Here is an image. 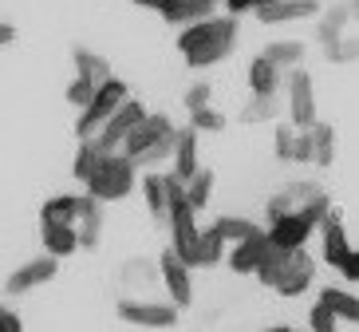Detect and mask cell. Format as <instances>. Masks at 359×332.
Listing matches in <instances>:
<instances>
[{"mask_svg": "<svg viewBox=\"0 0 359 332\" xmlns=\"http://www.w3.org/2000/svg\"><path fill=\"white\" fill-rule=\"evenodd\" d=\"M237 40H241L237 16H210V20L190 24L178 32V55L186 67L205 72V67H217L222 60H229Z\"/></svg>", "mask_w": 359, "mask_h": 332, "instance_id": "obj_1", "label": "cell"}, {"mask_svg": "<svg viewBox=\"0 0 359 332\" xmlns=\"http://www.w3.org/2000/svg\"><path fill=\"white\" fill-rule=\"evenodd\" d=\"M257 281L264 289L280 293V297H304L316 281V258L308 249H276L269 253L261 269H257Z\"/></svg>", "mask_w": 359, "mask_h": 332, "instance_id": "obj_2", "label": "cell"}, {"mask_svg": "<svg viewBox=\"0 0 359 332\" xmlns=\"http://www.w3.org/2000/svg\"><path fill=\"white\" fill-rule=\"evenodd\" d=\"M178 135H182V127H174V119L162 115V111H150L147 123H142V127H138L135 135L127 139L123 154H127V159L135 162L138 171H142V166H158V162L174 159Z\"/></svg>", "mask_w": 359, "mask_h": 332, "instance_id": "obj_3", "label": "cell"}, {"mask_svg": "<svg viewBox=\"0 0 359 332\" xmlns=\"http://www.w3.org/2000/svg\"><path fill=\"white\" fill-rule=\"evenodd\" d=\"M83 186H87V194L99 198L103 206L123 202V198H130L135 186H138V166L123 154V150H103L99 166L91 171V178H87Z\"/></svg>", "mask_w": 359, "mask_h": 332, "instance_id": "obj_4", "label": "cell"}, {"mask_svg": "<svg viewBox=\"0 0 359 332\" xmlns=\"http://www.w3.org/2000/svg\"><path fill=\"white\" fill-rule=\"evenodd\" d=\"M130 99V87H127V79H107L103 87H99V95L87 103L83 111H79V119H75V135H79V142H91L99 135V131L111 123V119L118 115V107Z\"/></svg>", "mask_w": 359, "mask_h": 332, "instance_id": "obj_5", "label": "cell"}, {"mask_svg": "<svg viewBox=\"0 0 359 332\" xmlns=\"http://www.w3.org/2000/svg\"><path fill=\"white\" fill-rule=\"evenodd\" d=\"M336 206L332 202H320L312 206V210H300V214H285L276 218V222H269V237H273L276 249H304L308 237L320 234V225H324V218L332 214Z\"/></svg>", "mask_w": 359, "mask_h": 332, "instance_id": "obj_6", "label": "cell"}, {"mask_svg": "<svg viewBox=\"0 0 359 332\" xmlns=\"http://www.w3.org/2000/svg\"><path fill=\"white\" fill-rule=\"evenodd\" d=\"M178 305L170 300H147V297H123L115 305V317L123 324H135V328H170L178 321Z\"/></svg>", "mask_w": 359, "mask_h": 332, "instance_id": "obj_7", "label": "cell"}, {"mask_svg": "<svg viewBox=\"0 0 359 332\" xmlns=\"http://www.w3.org/2000/svg\"><path fill=\"white\" fill-rule=\"evenodd\" d=\"M285 95H288V123L300 131H312L320 123L316 115V84L304 67L288 72V84H285Z\"/></svg>", "mask_w": 359, "mask_h": 332, "instance_id": "obj_8", "label": "cell"}, {"mask_svg": "<svg viewBox=\"0 0 359 332\" xmlns=\"http://www.w3.org/2000/svg\"><path fill=\"white\" fill-rule=\"evenodd\" d=\"M320 202H332L324 194V186L320 182H308V178H300V182H288V186H280V190L269 198V222H276V218H285V214H300V210H312V206H320Z\"/></svg>", "mask_w": 359, "mask_h": 332, "instance_id": "obj_9", "label": "cell"}, {"mask_svg": "<svg viewBox=\"0 0 359 332\" xmlns=\"http://www.w3.org/2000/svg\"><path fill=\"white\" fill-rule=\"evenodd\" d=\"M147 115H150V111L142 107V99H135V95H130L127 103L118 107V115L111 119V123H107V127L99 131V135H95L91 142H99L103 150H123V147H127V139H130V135H135V131L142 127V123H147Z\"/></svg>", "mask_w": 359, "mask_h": 332, "instance_id": "obj_10", "label": "cell"}, {"mask_svg": "<svg viewBox=\"0 0 359 332\" xmlns=\"http://www.w3.org/2000/svg\"><path fill=\"white\" fill-rule=\"evenodd\" d=\"M55 273H60V258L40 253V258L24 261L20 269H12L8 277H4V297H24V293H32V289H40V285H48V281H55Z\"/></svg>", "mask_w": 359, "mask_h": 332, "instance_id": "obj_11", "label": "cell"}, {"mask_svg": "<svg viewBox=\"0 0 359 332\" xmlns=\"http://www.w3.org/2000/svg\"><path fill=\"white\" fill-rule=\"evenodd\" d=\"M158 281L166 285L170 300L178 305V309H190L194 305V277H190V265L174 253V246L162 249V258H158Z\"/></svg>", "mask_w": 359, "mask_h": 332, "instance_id": "obj_12", "label": "cell"}, {"mask_svg": "<svg viewBox=\"0 0 359 332\" xmlns=\"http://www.w3.org/2000/svg\"><path fill=\"white\" fill-rule=\"evenodd\" d=\"M351 253H355V249H351V241H348L344 218H339V210H332V214L324 218V225H320V258L339 273V269L348 265Z\"/></svg>", "mask_w": 359, "mask_h": 332, "instance_id": "obj_13", "label": "cell"}, {"mask_svg": "<svg viewBox=\"0 0 359 332\" xmlns=\"http://www.w3.org/2000/svg\"><path fill=\"white\" fill-rule=\"evenodd\" d=\"M217 4H225V0H162L158 16H162L166 24H178V28H190V24L210 20L213 12H217Z\"/></svg>", "mask_w": 359, "mask_h": 332, "instance_id": "obj_14", "label": "cell"}, {"mask_svg": "<svg viewBox=\"0 0 359 332\" xmlns=\"http://www.w3.org/2000/svg\"><path fill=\"white\" fill-rule=\"evenodd\" d=\"M269 253H273V237H269V230H264V234L249 237V241H241V246H233L225 261H229L233 273H253L257 277V269L269 261Z\"/></svg>", "mask_w": 359, "mask_h": 332, "instance_id": "obj_15", "label": "cell"}, {"mask_svg": "<svg viewBox=\"0 0 359 332\" xmlns=\"http://www.w3.org/2000/svg\"><path fill=\"white\" fill-rule=\"evenodd\" d=\"M40 241H43V253H52V258H60V261L83 249L79 225H60V222H40Z\"/></svg>", "mask_w": 359, "mask_h": 332, "instance_id": "obj_16", "label": "cell"}, {"mask_svg": "<svg viewBox=\"0 0 359 332\" xmlns=\"http://www.w3.org/2000/svg\"><path fill=\"white\" fill-rule=\"evenodd\" d=\"M308 16H320V0H273L257 12L261 24H288V20H308Z\"/></svg>", "mask_w": 359, "mask_h": 332, "instance_id": "obj_17", "label": "cell"}, {"mask_svg": "<svg viewBox=\"0 0 359 332\" xmlns=\"http://www.w3.org/2000/svg\"><path fill=\"white\" fill-rule=\"evenodd\" d=\"M288 84V75L269 60V55H257L253 64H249V91L253 95H280Z\"/></svg>", "mask_w": 359, "mask_h": 332, "instance_id": "obj_18", "label": "cell"}, {"mask_svg": "<svg viewBox=\"0 0 359 332\" xmlns=\"http://www.w3.org/2000/svg\"><path fill=\"white\" fill-rule=\"evenodd\" d=\"M201 171V159H198V131L194 127H182L178 135V147H174V178H182V182H190L194 174Z\"/></svg>", "mask_w": 359, "mask_h": 332, "instance_id": "obj_19", "label": "cell"}, {"mask_svg": "<svg viewBox=\"0 0 359 332\" xmlns=\"http://www.w3.org/2000/svg\"><path fill=\"white\" fill-rule=\"evenodd\" d=\"M79 214H83V194H55L40 206V222L79 225Z\"/></svg>", "mask_w": 359, "mask_h": 332, "instance_id": "obj_20", "label": "cell"}, {"mask_svg": "<svg viewBox=\"0 0 359 332\" xmlns=\"http://www.w3.org/2000/svg\"><path fill=\"white\" fill-rule=\"evenodd\" d=\"M79 241H83V249H99V241H103V202H99V198H91V194H83Z\"/></svg>", "mask_w": 359, "mask_h": 332, "instance_id": "obj_21", "label": "cell"}, {"mask_svg": "<svg viewBox=\"0 0 359 332\" xmlns=\"http://www.w3.org/2000/svg\"><path fill=\"white\" fill-rule=\"evenodd\" d=\"M142 198H147L150 218L166 222L170 218V182H166V174H142Z\"/></svg>", "mask_w": 359, "mask_h": 332, "instance_id": "obj_22", "label": "cell"}, {"mask_svg": "<svg viewBox=\"0 0 359 332\" xmlns=\"http://www.w3.org/2000/svg\"><path fill=\"white\" fill-rule=\"evenodd\" d=\"M348 20H355V12H351V4H336V8H327L324 16H320L316 24V36L324 48H332V44L344 40V28H348Z\"/></svg>", "mask_w": 359, "mask_h": 332, "instance_id": "obj_23", "label": "cell"}, {"mask_svg": "<svg viewBox=\"0 0 359 332\" xmlns=\"http://www.w3.org/2000/svg\"><path fill=\"white\" fill-rule=\"evenodd\" d=\"M225 258H229V241L222 237L217 225H205V230H201V241H198V269L222 265Z\"/></svg>", "mask_w": 359, "mask_h": 332, "instance_id": "obj_24", "label": "cell"}, {"mask_svg": "<svg viewBox=\"0 0 359 332\" xmlns=\"http://www.w3.org/2000/svg\"><path fill=\"white\" fill-rule=\"evenodd\" d=\"M316 300H324L327 309L336 312L339 321L344 324H359V297L355 293H348V289H332V285H327V289H320V297Z\"/></svg>", "mask_w": 359, "mask_h": 332, "instance_id": "obj_25", "label": "cell"}, {"mask_svg": "<svg viewBox=\"0 0 359 332\" xmlns=\"http://www.w3.org/2000/svg\"><path fill=\"white\" fill-rule=\"evenodd\" d=\"M261 55H269L280 72H296V67H304V44L300 40H276V44H269Z\"/></svg>", "mask_w": 359, "mask_h": 332, "instance_id": "obj_26", "label": "cell"}, {"mask_svg": "<svg viewBox=\"0 0 359 332\" xmlns=\"http://www.w3.org/2000/svg\"><path fill=\"white\" fill-rule=\"evenodd\" d=\"M99 87H103V79L99 75H91V72H75L72 75V84H67V91H64V99L72 103V107H79L83 111L91 99L99 95Z\"/></svg>", "mask_w": 359, "mask_h": 332, "instance_id": "obj_27", "label": "cell"}, {"mask_svg": "<svg viewBox=\"0 0 359 332\" xmlns=\"http://www.w3.org/2000/svg\"><path fill=\"white\" fill-rule=\"evenodd\" d=\"M217 230H222V237L229 241V249L233 246H241V241H249V237H257V234H264L257 222H249V218H241V214H225V218H217Z\"/></svg>", "mask_w": 359, "mask_h": 332, "instance_id": "obj_28", "label": "cell"}, {"mask_svg": "<svg viewBox=\"0 0 359 332\" xmlns=\"http://www.w3.org/2000/svg\"><path fill=\"white\" fill-rule=\"evenodd\" d=\"M273 154H276V162H300V127L280 123L273 135Z\"/></svg>", "mask_w": 359, "mask_h": 332, "instance_id": "obj_29", "label": "cell"}, {"mask_svg": "<svg viewBox=\"0 0 359 332\" xmlns=\"http://www.w3.org/2000/svg\"><path fill=\"white\" fill-rule=\"evenodd\" d=\"M213 186H217V178H213V171H210V166H201V171L194 174L190 182H186V198H190V206L198 210V214L205 210V206H210Z\"/></svg>", "mask_w": 359, "mask_h": 332, "instance_id": "obj_30", "label": "cell"}, {"mask_svg": "<svg viewBox=\"0 0 359 332\" xmlns=\"http://www.w3.org/2000/svg\"><path fill=\"white\" fill-rule=\"evenodd\" d=\"M276 111H280L276 95H253L249 103H245V111H241L237 119H241V123H249V127H257V123H273Z\"/></svg>", "mask_w": 359, "mask_h": 332, "instance_id": "obj_31", "label": "cell"}, {"mask_svg": "<svg viewBox=\"0 0 359 332\" xmlns=\"http://www.w3.org/2000/svg\"><path fill=\"white\" fill-rule=\"evenodd\" d=\"M312 147H316V162L312 166H332L336 162V127L332 123H316L312 127Z\"/></svg>", "mask_w": 359, "mask_h": 332, "instance_id": "obj_32", "label": "cell"}, {"mask_svg": "<svg viewBox=\"0 0 359 332\" xmlns=\"http://www.w3.org/2000/svg\"><path fill=\"white\" fill-rule=\"evenodd\" d=\"M99 159H103V147H99V142H79L75 162H72V174L79 178V182H87V178H91V171L99 166Z\"/></svg>", "mask_w": 359, "mask_h": 332, "instance_id": "obj_33", "label": "cell"}, {"mask_svg": "<svg viewBox=\"0 0 359 332\" xmlns=\"http://www.w3.org/2000/svg\"><path fill=\"white\" fill-rule=\"evenodd\" d=\"M75 72H91V75H99V79H115L111 75V64H107L103 55H95L91 48H75Z\"/></svg>", "mask_w": 359, "mask_h": 332, "instance_id": "obj_34", "label": "cell"}, {"mask_svg": "<svg viewBox=\"0 0 359 332\" xmlns=\"http://www.w3.org/2000/svg\"><path fill=\"white\" fill-rule=\"evenodd\" d=\"M190 127L198 131V135H201V131H205V135H217V131H225V115L210 103V107L190 111Z\"/></svg>", "mask_w": 359, "mask_h": 332, "instance_id": "obj_35", "label": "cell"}, {"mask_svg": "<svg viewBox=\"0 0 359 332\" xmlns=\"http://www.w3.org/2000/svg\"><path fill=\"white\" fill-rule=\"evenodd\" d=\"M308 332H339V317L327 309L324 300H316L312 312H308Z\"/></svg>", "mask_w": 359, "mask_h": 332, "instance_id": "obj_36", "label": "cell"}, {"mask_svg": "<svg viewBox=\"0 0 359 332\" xmlns=\"http://www.w3.org/2000/svg\"><path fill=\"white\" fill-rule=\"evenodd\" d=\"M327 64H355L359 60V40L355 36H344L339 44H332V48H324Z\"/></svg>", "mask_w": 359, "mask_h": 332, "instance_id": "obj_37", "label": "cell"}, {"mask_svg": "<svg viewBox=\"0 0 359 332\" xmlns=\"http://www.w3.org/2000/svg\"><path fill=\"white\" fill-rule=\"evenodd\" d=\"M213 103V87L205 84V79H198V84L186 91V111H198V107H210Z\"/></svg>", "mask_w": 359, "mask_h": 332, "instance_id": "obj_38", "label": "cell"}, {"mask_svg": "<svg viewBox=\"0 0 359 332\" xmlns=\"http://www.w3.org/2000/svg\"><path fill=\"white\" fill-rule=\"evenodd\" d=\"M264 4H273V0H225V12L229 16H241V12H261Z\"/></svg>", "mask_w": 359, "mask_h": 332, "instance_id": "obj_39", "label": "cell"}, {"mask_svg": "<svg viewBox=\"0 0 359 332\" xmlns=\"http://www.w3.org/2000/svg\"><path fill=\"white\" fill-rule=\"evenodd\" d=\"M0 332H24L20 312L12 309V305H4V309H0Z\"/></svg>", "mask_w": 359, "mask_h": 332, "instance_id": "obj_40", "label": "cell"}, {"mask_svg": "<svg viewBox=\"0 0 359 332\" xmlns=\"http://www.w3.org/2000/svg\"><path fill=\"white\" fill-rule=\"evenodd\" d=\"M339 277L348 281V285H359V249H355V253L348 258V265L339 269Z\"/></svg>", "mask_w": 359, "mask_h": 332, "instance_id": "obj_41", "label": "cell"}, {"mask_svg": "<svg viewBox=\"0 0 359 332\" xmlns=\"http://www.w3.org/2000/svg\"><path fill=\"white\" fill-rule=\"evenodd\" d=\"M135 4H138V8H154V12L162 8V0H135Z\"/></svg>", "mask_w": 359, "mask_h": 332, "instance_id": "obj_42", "label": "cell"}, {"mask_svg": "<svg viewBox=\"0 0 359 332\" xmlns=\"http://www.w3.org/2000/svg\"><path fill=\"white\" fill-rule=\"evenodd\" d=\"M261 332H300V328H292V324H273V328H261Z\"/></svg>", "mask_w": 359, "mask_h": 332, "instance_id": "obj_43", "label": "cell"}, {"mask_svg": "<svg viewBox=\"0 0 359 332\" xmlns=\"http://www.w3.org/2000/svg\"><path fill=\"white\" fill-rule=\"evenodd\" d=\"M355 4H359V0H355Z\"/></svg>", "mask_w": 359, "mask_h": 332, "instance_id": "obj_44", "label": "cell"}]
</instances>
